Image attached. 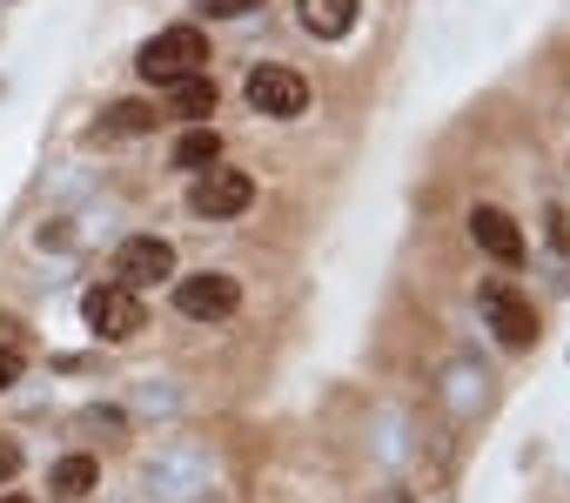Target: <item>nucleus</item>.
Here are the masks:
<instances>
[{
  "mask_svg": "<svg viewBox=\"0 0 570 503\" xmlns=\"http://www.w3.org/2000/svg\"><path fill=\"white\" fill-rule=\"evenodd\" d=\"M235 303H242V289L222 269H202V276H181L175 283V309L188 323H222V316H235Z\"/></svg>",
  "mask_w": 570,
  "mask_h": 503,
  "instance_id": "3",
  "label": "nucleus"
},
{
  "mask_svg": "<svg viewBox=\"0 0 570 503\" xmlns=\"http://www.w3.org/2000/svg\"><path fill=\"white\" fill-rule=\"evenodd\" d=\"M81 316H88V329H95V336H108V343H128V336H141V329H148L141 296H135V289H121V283H95V289H88V303H81Z\"/></svg>",
  "mask_w": 570,
  "mask_h": 503,
  "instance_id": "2",
  "label": "nucleus"
},
{
  "mask_svg": "<svg viewBox=\"0 0 570 503\" xmlns=\"http://www.w3.org/2000/svg\"><path fill=\"white\" fill-rule=\"evenodd\" d=\"M95 483H101V463H95V456H61V463L48 470V490H55V496H88Z\"/></svg>",
  "mask_w": 570,
  "mask_h": 503,
  "instance_id": "11",
  "label": "nucleus"
},
{
  "mask_svg": "<svg viewBox=\"0 0 570 503\" xmlns=\"http://www.w3.org/2000/svg\"><path fill=\"white\" fill-rule=\"evenodd\" d=\"M222 161V135L215 128H188L181 141H175V168H188V175H208Z\"/></svg>",
  "mask_w": 570,
  "mask_h": 503,
  "instance_id": "10",
  "label": "nucleus"
},
{
  "mask_svg": "<svg viewBox=\"0 0 570 503\" xmlns=\"http://www.w3.org/2000/svg\"><path fill=\"white\" fill-rule=\"evenodd\" d=\"M148 128H155V108L148 101H115L95 135H148Z\"/></svg>",
  "mask_w": 570,
  "mask_h": 503,
  "instance_id": "13",
  "label": "nucleus"
},
{
  "mask_svg": "<svg viewBox=\"0 0 570 503\" xmlns=\"http://www.w3.org/2000/svg\"><path fill=\"white\" fill-rule=\"evenodd\" d=\"M161 276H175V248H168L161 235H128V241L115 248V283H121V289H148V283H161Z\"/></svg>",
  "mask_w": 570,
  "mask_h": 503,
  "instance_id": "7",
  "label": "nucleus"
},
{
  "mask_svg": "<svg viewBox=\"0 0 570 503\" xmlns=\"http://www.w3.org/2000/svg\"><path fill=\"white\" fill-rule=\"evenodd\" d=\"M543 221H550V248H557V256H570V215H563V208H550Z\"/></svg>",
  "mask_w": 570,
  "mask_h": 503,
  "instance_id": "15",
  "label": "nucleus"
},
{
  "mask_svg": "<svg viewBox=\"0 0 570 503\" xmlns=\"http://www.w3.org/2000/svg\"><path fill=\"white\" fill-rule=\"evenodd\" d=\"M0 503H28V496H0Z\"/></svg>",
  "mask_w": 570,
  "mask_h": 503,
  "instance_id": "18",
  "label": "nucleus"
},
{
  "mask_svg": "<svg viewBox=\"0 0 570 503\" xmlns=\"http://www.w3.org/2000/svg\"><path fill=\"white\" fill-rule=\"evenodd\" d=\"M483 316H490V329H497V343L503 349H530L537 343V309L510 289V283H483Z\"/></svg>",
  "mask_w": 570,
  "mask_h": 503,
  "instance_id": "6",
  "label": "nucleus"
},
{
  "mask_svg": "<svg viewBox=\"0 0 570 503\" xmlns=\"http://www.w3.org/2000/svg\"><path fill=\"white\" fill-rule=\"evenodd\" d=\"M14 376H21V356H14V349H0V389H8Z\"/></svg>",
  "mask_w": 570,
  "mask_h": 503,
  "instance_id": "17",
  "label": "nucleus"
},
{
  "mask_svg": "<svg viewBox=\"0 0 570 503\" xmlns=\"http://www.w3.org/2000/svg\"><path fill=\"white\" fill-rule=\"evenodd\" d=\"M21 470V443H8V436H0V483H8Z\"/></svg>",
  "mask_w": 570,
  "mask_h": 503,
  "instance_id": "16",
  "label": "nucleus"
},
{
  "mask_svg": "<svg viewBox=\"0 0 570 503\" xmlns=\"http://www.w3.org/2000/svg\"><path fill=\"white\" fill-rule=\"evenodd\" d=\"M470 235H476V248H483L490 263H503V269H517V263H523V228H517L503 208H490V201H483V208H470Z\"/></svg>",
  "mask_w": 570,
  "mask_h": 503,
  "instance_id": "8",
  "label": "nucleus"
},
{
  "mask_svg": "<svg viewBox=\"0 0 570 503\" xmlns=\"http://www.w3.org/2000/svg\"><path fill=\"white\" fill-rule=\"evenodd\" d=\"M248 201H255V181H248L242 168H208V175H195V188H188V208L208 215V221H228V215H242Z\"/></svg>",
  "mask_w": 570,
  "mask_h": 503,
  "instance_id": "5",
  "label": "nucleus"
},
{
  "mask_svg": "<svg viewBox=\"0 0 570 503\" xmlns=\"http://www.w3.org/2000/svg\"><path fill=\"white\" fill-rule=\"evenodd\" d=\"M175 115H181V121H195V128H208V115H215V81H208V75L175 81Z\"/></svg>",
  "mask_w": 570,
  "mask_h": 503,
  "instance_id": "12",
  "label": "nucleus"
},
{
  "mask_svg": "<svg viewBox=\"0 0 570 503\" xmlns=\"http://www.w3.org/2000/svg\"><path fill=\"white\" fill-rule=\"evenodd\" d=\"M262 0H202V14L208 21H242V14H255Z\"/></svg>",
  "mask_w": 570,
  "mask_h": 503,
  "instance_id": "14",
  "label": "nucleus"
},
{
  "mask_svg": "<svg viewBox=\"0 0 570 503\" xmlns=\"http://www.w3.org/2000/svg\"><path fill=\"white\" fill-rule=\"evenodd\" d=\"M303 28L316 41H343L356 28V0H303Z\"/></svg>",
  "mask_w": 570,
  "mask_h": 503,
  "instance_id": "9",
  "label": "nucleus"
},
{
  "mask_svg": "<svg viewBox=\"0 0 570 503\" xmlns=\"http://www.w3.org/2000/svg\"><path fill=\"white\" fill-rule=\"evenodd\" d=\"M248 108L268 115V121H296L309 108V81L289 75V68H255L248 75Z\"/></svg>",
  "mask_w": 570,
  "mask_h": 503,
  "instance_id": "4",
  "label": "nucleus"
},
{
  "mask_svg": "<svg viewBox=\"0 0 570 503\" xmlns=\"http://www.w3.org/2000/svg\"><path fill=\"white\" fill-rule=\"evenodd\" d=\"M208 68V41H202V28H161L148 48H141V75L148 81H188V75H202Z\"/></svg>",
  "mask_w": 570,
  "mask_h": 503,
  "instance_id": "1",
  "label": "nucleus"
}]
</instances>
